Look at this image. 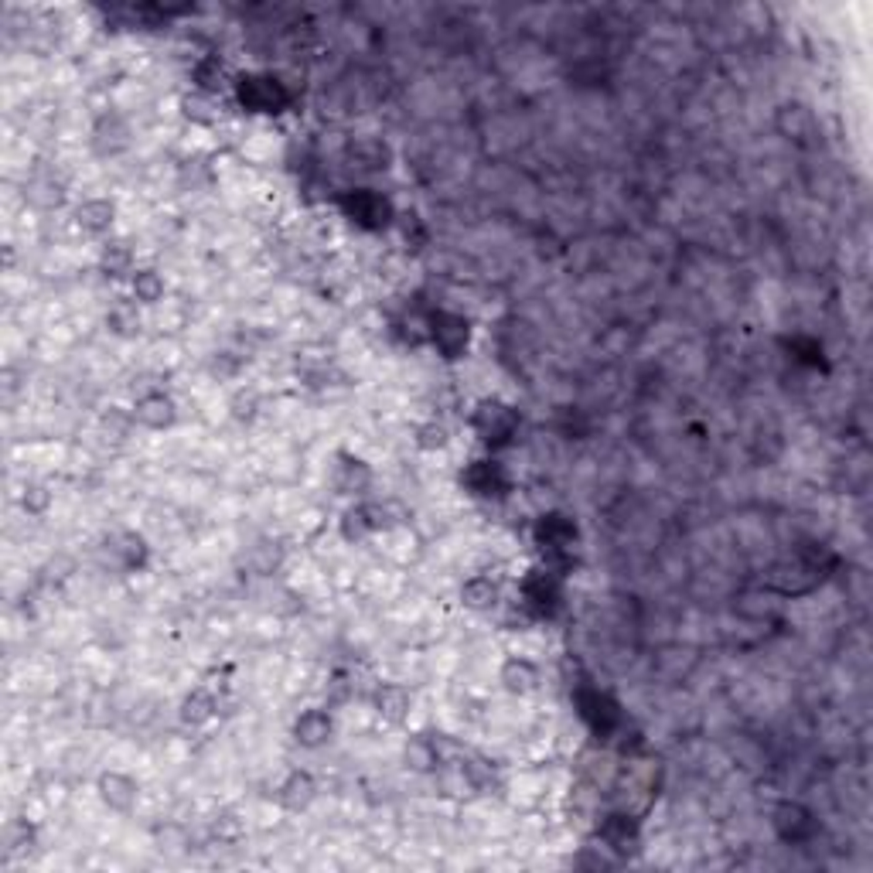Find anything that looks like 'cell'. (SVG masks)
<instances>
[{
    "label": "cell",
    "instance_id": "obj_1",
    "mask_svg": "<svg viewBox=\"0 0 873 873\" xmlns=\"http://www.w3.org/2000/svg\"><path fill=\"white\" fill-rule=\"evenodd\" d=\"M475 430L485 444L502 447V444H508V436L515 434V413L502 403H481L478 413H475Z\"/></svg>",
    "mask_w": 873,
    "mask_h": 873
},
{
    "label": "cell",
    "instance_id": "obj_2",
    "mask_svg": "<svg viewBox=\"0 0 873 873\" xmlns=\"http://www.w3.org/2000/svg\"><path fill=\"white\" fill-rule=\"evenodd\" d=\"M341 205H345V211L352 215L358 226L366 229H379L389 215H393V209H389V201L382 195H376V191H348V195L341 198Z\"/></svg>",
    "mask_w": 873,
    "mask_h": 873
},
{
    "label": "cell",
    "instance_id": "obj_3",
    "mask_svg": "<svg viewBox=\"0 0 873 873\" xmlns=\"http://www.w3.org/2000/svg\"><path fill=\"white\" fill-rule=\"evenodd\" d=\"M242 106H250L256 113H277L287 103V93L277 79H242L240 83Z\"/></svg>",
    "mask_w": 873,
    "mask_h": 873
},
{
    "label": "cell",
    "instance_id": "obj_4",
    "mask_svg": "<svg viewBox=\"0 0 873 873\" xmlns=\"http://www.w3.org/2000/svg\"><path fill=\"white\" fill-rule=\"evenodd\" d=\"M775 829L785 843H802V839H809V836L816 832V819H812V812L802 809V805L785 802L778 805L775 812Z\"/></svg>",
    "mask_w": 873,
    "mask_h": 873
},
{
    "label": "cell",
    "instance_id": "obj_5",
    "mask_svg": "<svg viewBox=\"0 0 873 873\" xmlns=\"http://www.w3.org/2000/svg\"><path fill=\"white\" fill-rule=\"evenodd\" d=\"M430 335H434L436 348L454 358V355L467 345V324H465V318L440 310V314H434V321H430Z\"/></svg>",
    "mask_w": 873,
    "mask_h": 873
},
{
    "label": "cell",
    "instance_id": "obj_6",
    "mask_svg": "<svg viewBox=\"0 0 873 873\" xmlns=\"http://www.w3.org/2000/svg\"><path fill=\"white\" fill-rule=\"evenodd\" d=\"M467 488L475 495H485V498H492V495H505L508 492V475L502 465H495V461H475V465L467 467Z\"/></svg>",
    "mask_w": 873,
    "mask_h": 873
},
{
    "label": "cell",
    "instance_id": "obj_7",
    "mask_svg": "<svg viewBox=\"0 0 873 873\" xmlns=\"http://www.w3.org/2000/svg\"><path fill=\"white\" fill-rule=\"evenodd\" d=\"M577 700H580V713H584V720L591 723L593 731H611V727H614V723L621 720L614 700H611V696H604V692L587 690V692H580Z\"/></svg>",
    "mask_w": 873,
    "mask_h": 873
},
{
    "label": "cell",
    "instance_id": "obj_8",
    "mask_svg": "<svg viewBox=\"0 0 873 873\" xmlns=\"http://www.w3.org/2000/svg\"><path fill=\"white\" fill-rule=\"evenodd\" d=\"M99 795H103V802L110 805V809L127 812V809H133V802H137V781L120 775V771H110V775L99 778Z\"/></svg>",
    "mask_w": 873,
    "mask_h": 873
},
{
    "label": "cell",
    "instance_id": "obj_9",
    "mask_svg": "<svg viewBox=\"0 0 873 873\" xmlns=\"http://www.w3.org/2000/svg\"><path fill=\"white\" fill-rule=\"evenodd\" d=\"M522 597H525V604L533 607L535 614H550L556 601H560V587H556V580L550 574H533L525 580V587H522Z\"/></svg>",
    "mask_w": 873,
    "mask_h": 873
},
{
    "label": "cell",
    "instance_id": "obj_10",
    "mask_svg": "<svg viewBox=\"0 0 873 873\" xmlns=\"http://www.w3.org/2000/svg\"><path fill=\"white\" fill-rule=\"evenodd\" d=\"M535 535H539V543H543L546 550L556 553V550L574 546V539H577V525L566 519V515H543V522H539Z\"/></svg>",
    "mask_w": 873,
    "mask_h": 873
},
{
    "label": "cell",
    "instance_id": "obj_11",
    "mask_svg": "<svg viewBox=\"0 0 873 873\" xmlns=\"http://www.w3.org/2000/svg\"><path fill=\"white\" fill-rule=\"evenodd\" d=\"M137 420H141L143 427H154V430L171 427V423H174V403H171V396L164 393L141 396V399H137Z\"/></svg>",
    "mask_w": 873,
    "mask_h": 873
},
{
    "label": "cell",
    "instance_id": "obj_12",
    "mask_svg": "<svg viewBox=\"0 0 873 873\" xmlns=\"http://www.w3.org/2000/svg\"><path fill=\"white\" fill-rule=\"evenodd\" d=\"M294 733L304 747H321L324 741L331 737V720H328V713H321V710H308V713H300Z\"/></svg>",
    "mask_w": 873,
    "mask_h": 873
},
{
    "label": "cell",
    "instance_id": "obj_13",
    "mask_svg": "<svg viewBox=\"0 0 873 873\" xmlns=\"http://www.w3.org/2000/svg\"><path fill=\"white\" fill-rule=\"evenodd\" d=\"M502 682H505L508 692H529L539 682V672L529 659H508L505 669H502Z\"/></svg>",
    "mask_w": 873,
    "mask_h": 873
},
{
    "label": "cell",
    "instance_id": "obj_14",
    "mask_svg": "<svg viewBox=\"0 0 873 873\" xmlns=\"http://www.w3.org/2000/svg\"><path fill=\"white\" fill-rule=\"evenodd\" d=\"M461 597H465L467 607H475V611H488V607L498 604V584H495L492 577H475V580H467V584H465Z\"/></svg>",
    "mask_w": 873,
    "mask_h": 873
},
{
    "label": "cell",
    "instance_id": "obj_15",
    "mask_svg": "<svg viewBox=\"0 0 873 873\" xmlns=\"http://www.w3.org/2000/svg\"><path fill=\"white\" fill-rule=\"evenodd\" d=\"M310 799H314V781H310L308 775H290L287 778V785L280 789V802L287 805L290 812L308 809Z\"/></svg>",
    "mask_w": 873,
    "mask_h": 873
},
{
    "label": "cell",
    "instance_id": "obj_16",
    "mask_svg": "<svg viewBox=\"0 0 873 873\" xmlns=\"http://www.w3.org/2000/svg\"><path fill=\"white\" fill-rule=\"evenodd\" d=\"M601 836H604V843L611 846L614 853H632V849H634V826L624 816L607 819L604 829H601Z\"/></svg>",
    "mask_w": 873,
    "mask_h": 873
},
{
    "label": "cell",
    "instance_id": "obj_17",
    "mask_svg": "<svg viewBox=\"0 0 873 873\" xmlns=\"http://www.w3.org/2000/svg\"><path fill=\"white\" fill-rule=\"evenodd\" d=\"M79 226L89 229V232H106L113 226V201H103V198L85 201L79 209Z\"/></svg>",
    "mask_w": 873,
    "mask_h": 873
},
{
    "label": "cell",
    "instance_id": "obj_18",
    "mask_svg": "<svg viewBox=\"0 0 873 873\" xmlns=\"http://www.w3.org/2000/svg\"><path fill=\"white\" fill-rule=\"evenodd\" d=\"M376 706H379V713L386 720L399 723V720L409 713V696L407 690H399V686H382V690L376 692Z\"/></svg>",
    "mask_w": 873,
    "mask_h": 873
},
{
    "label": "cell",
    "instance_id": "obj_19",
    "mask_svg": "<svg viewBox=\"0 0 873 873\" xmlns=\"http://www.w3.org/2000/svg\"><path fill=\"white\" fill-rule=\"evenodd\" d=\"M133 294H137V300H143V304H157V300L164 297V280L157 277L154 270H143V273L133 277Z\"/></svg>",
    "mask_w": 873,
    "mask_h": 873
},
{
    "label": "cell",
    "instance_id": "obj_20",
    "mask_svg": "<svg viewBox=\"0 0 873 873\" xmlns=\"http://www.w3.org/2000/svg\"><path fill=\"white\" fill-rule=\"evenodd\" d=\"M376 512L372 508H366V505H358V508H352V512H345V535L348 539H362V535H368L372 529H376V519H372Z\"/></svg>",
    "mask_w": 873,
    "mask_h": 873
},
{
    "label": "cell",
    "instance_id": "obj_21",
    "mask_svg": "<svg viewBox=\"0 0 873 873\" xmlns=\"http://www.w3.org/2000/svg\"><path fill=\"white\" fill-rule=\"evenodd\" d=\"M407 764L409 768H417V771H430L436 764V750L430 741H423V737H417V741H409L407 744Z\"/></svg>",
    "mask_w": 873,
    "mask_h": 873
},
{
    "label": "cell",
    "instance_id": "obj_22",
    "mask_svg": "<svg viewBox=\"0 0 873 873\" xmlns=\"http://www.w3.org/2000/svg\"><path fill=\"white\" fill-rule=\"evenodd\" d=\"M211 710H215V703H211L209 692H191V696L184 700V713H181V717L188 720V723H201V720L211 717Z\"/></svg>",
    "mask_w": 873,
    "mask_h": 873
},
{
    "label": "cell",
    "instance_id": "obj_23",
    "mask_svg": "<svg viewBox=\"0 0 873 873\" xmlns=\"http://www.w3.org/2000/svg\"><path fill=\"white\" fill-rule=\"evenodd\" d=\"M103 267L110 270L113 277H120V273H127L130 270V250L123 246V242H116V246H110L106 253H103Z\"/></svg>",
    "mask_w": 873,
    "mask_h": 873
},
{
    "label": "cell",
    "instance_id": "obj_24",
    "mask_svg": "<svg viewBox=\"0 0 873 873\" xmlns=\"http://www.w3.org/2000/svg\"><path fill=\"white\" fill-rule=\"evenodd\" d=\"M341 471H345V478H341L338 485L345 488V492H358V488H366V485H368V467L366 465L348 461V465L341 467Z\"/></svg>",
    "mask_w": 873,
    "mask_h": 873
},
{
    "label": "cell",
    "instance_id": "obj_25",
    "mask_svg": "<svg viewBox=\"0 0 873 873\" xmlns=\"http://www.w3.org/2000/svg\"><path fill=\"white\" fill-rule=\"evenodd\" d=\"M447 444V430L440 427V423H427V427H420V447H444Z\"/></svg>",
    "mask_w": 873,
    "mask_h": 873
}]
</instances>
